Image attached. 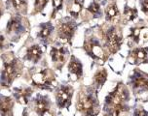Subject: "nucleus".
<instances>
[{"instance_id": "f257e3e1", "label": "nucleus", "mask_w": 148, "mask_h": 116, "mask_svg": "<svg viewBox=\"0 0 148 116\" xmlns=\"http://www.w3.org/2000/svg\"><path fill=\"white\" fill-rule=\"evenodd\" d=\"M128 98V90L122 83H120L115 88V90L107 97L105 109L110 115L120 116L128 110V107L126 105Z\"/></svg>"}, {"instance_id": "f03ea898", "label": "nucleus", "mask_w": 148, "mask_h": 116, "mask_svg": "<svg viewBox=\"0 0 148 116\" xmlns=\"http://www.w3.org/2000/svg\"><path fill=\"white\" fill-rule=\"evenodd\" d=\"M3 55V73H2V81L5 86H10L17 76L20 75L23 69V64L18 59L13 56V53H7Z\"/></svg>"}, {"instance_id": "7ed1b4c3", "label": "nucleus", "mask_w": 148, "mask_h": 116, "mask_svg": "<svg viewBox=\"0 0 148 116\" xmlns=\"http://www.w3.org/2000/svg\"><path fill=\"white\" fill-rule=\"evenodd\" d=\"M77 109L87 116H94L99 111L97 98L91 91L81 92L77 102Z\"/></svg>"}, {"instance_id": "20e7f679", "label": "nucleus", "mask_w": 148, "mask_h": 116, "mask_svg": "<svg viewBox=\"0 0 148 116\" xmlns=\"http://www.w3.org/2000/svg\"><path fill=\"white\" fill-rule=\"evenodd\" d=\"M55 74L50 69H40L37 72L33 73L32 78L33 83L37 86L41 87H49L51 86L55 81Z\"/></svg>"}, {"instance_id": "39448f33", "label": "nucleus", "mask_w": 148, "mask_h": 116, "mask_svg": "<svg viewBox=\"0 0 148 116\" xmlns=\"http://www.w3.org/2000/svg\"><path fill=\"white\" fill-rule=\"evenodd\" d=\"M106 45L111 52H116L122 44V33L116 27H111L105 34Z\"/></svg>"}, {"instance_id": "423d86ee", "label": "nucleus", "mask_w": 148, "mask_h": 116, "mask_svg": "<svg viewBox=\"0 0 148 116\" xmlns=\"http://www.w3.org/2000/svg\"><path fill=\"white\" fill-rule=\"evenodd\" d=\"M25 30L26 23L25 22V20L20 16L13 17L8 22L7 33L10 36H22L25 32Z\"/></svg>"}, {"instance_id": "0eeeda50", "label": "nucleus", "mask_w": 148, "mask_h": 116, "mask_svg": "<svg viewBox=\"0 0 148 116\" xmlns=\"http://www.w3.org/2000/svg\"><path fill=\"white\" fill-rule=\"evenodd\" d=\"M76 25L73 22L66 20V22H60L58 25V35L60 39L70 42L75 33Z\"/></svg>"}, {"instance_id": "6e6552de", "label": "nucleus", "mask_w": 148, "mask_h": 116, "mask_svg": "<svg viewBox=\"0 0 148 116\" xmlns=\"http://www.w3.org/2000/svg\"><path fill=\"white\" fill-rule=\"evenodd\" d=\"M73 94V88L68 85L60 86L57 91V103L60 107H68L71 101V97Z\"/></svg>"}, {"instance_id": "1a4fd4ad", "label": "nucleus", "mask_w": 148, "mask_h": 116, "mask_svg": "<svg viewBox=\"0 0 148 116\" xmlns=\"http://www.w3.org/2000/svg\"><path fill=\"white\" fill-rule=\"evenodd\" d=\"M67 51L65 47H53L51 49V51H50V54H51L52 60L54 62V64L56 65V67L58 69H62V67L64 65L65 61H66L67 58Z\"/></svg>"}, {"instance_id": "9d476101", "label": "nucleus", "mask_w": 148, "mask_h": 116, "mask_svg": "<svg viewBox=\"0 0 148 116\" xmlns=\"http://www.w3.org/2000/svg\"><path fill=\"white\" fill-rule=\"evenodd\" d=\"M85 49L89 55L92 57L97 58V59H103L104 58V51L102 47H100L99 43L95 38L89 39L85 43Z\"/></svg>"}, {"instance_id": "9b49d317", "label": "nucleus", "mask_w": 148, "mask_h": 116, "mask_svg": "<svg viewBox=\"0 0 148 116\" xmlns=\"http://www.w3.org/2000/svg\"><path fill=\"white\" fill-rule=\"evenodd\" d=\"M68 72H69L72 80H77L81 78L82 74H83V68H82V64L78 59L72 56L71 60L68 65Z\"/></svg>"}, {"instance_id": "f8f14e48", "label": "nucleus", "mask_w": 148, "mask_h": 116, "mask_svg": "<svg viewBox=\"0 0 148 116\" xmlns=\"http://www.w3.org/2000/svg\"><path fill=\"white\" fill-rule=\"evenodd\" d=\"M132 83L136 89H145L148 87V76L141 72H136L132 76Z\"/></svg>"}, {"instance_id": "ddd939ff", "label": "nucleus", "mask_w": 148, "mask_h": 116, "mask_svg": "<svg viewBox=\"0 0 148 116\" xmlns=\"http://www.w3.org/2000/svg\"><path fill=\"white\" fill-rule=\"evenodd\" d=\"M42 56V49L38 45H33L26 49V55L25 57V60L31 61L33 63H37L40 60Z\"/></svg>"}, {"instance_id": "4468645a", "label": "nucleus", "mask_w": 148, "mask_h": 116, "mask_svg": "<svg viewBox=\"0 0 148 116\" xmlns=\"http://www.w3.org/2000/svg\"><path fill=\"white\" fill-rule=\"evenodd\" d=\"M14 102L10 97H0V114L11 116Z\"/></svg>"}, {"instance_id": "2eb2a0df", "label": "nucleus", "mask_w": 148, "mask_h": 116, "mask_svg": "<svg viewBox=\"0 0 148 116\" xmlns=\"http://www.w3.org/2000/svg\"><path fill=\"white\" fill-rule=\"evenodd\" d=\"M35 110L39 115L50 110V102L47 97H39L35 102Z\"/></svg>"}, {"instance_id": "dca6fc26", "label": "nucleus", "mask_w": 148, "mask_h": 116, "mask_svg": "<svg viewBox=\"0 0 148 116\" xmlns=\"http://www.w3.org/2000/svg\"><path fill=\"white\" fill-rule=\"evenodd\" d=\"M83 4L79 0H68L67 2V11L73 18H77L80 14Z\"/></svg>"}, {"instance_id": "f3484780", "label": "nucleus", "mask_w": 148, "mask_h": 116, "mask_svg": "<svg viewBox=\"0 0 148 116\" xmlns=\"http://www.w3.org/2000/svg\"><path fill=\"white\" fill-rule=\"evenodd\" d=\"M32 93V90L30 88H23L20 89V90H16L15 93V97L17 99V101L21 104H27L28 102V98Z\"/></svg>"}, {"instance_id": "a211bd4d", "label": "nucleus", "mask_w": 148, "mask_h": 116, "mask_svg": "<svg viewBox=\"0 0 148 116\" xmlns=\"http://www.w3.org/2000/svg\"><path fill=\"white\" fill-rule=\"evenodd\" d=\"M147 34H148V29L146 28H134V29H132L131 38L133 39L136 43H139L142 36H144L145 39H148Z\"/></svg>"}, {"instance_id": "6ab92c4d", "label": "nucleus", "mask_w": 148, "mask_h": 116, "mask_svg": "<svg viewBox=\"0 0 148 116\" xmlns=\"http://www.w3.org/2000/svg\"><path fill=\"white\" fill-rule=\"evenodd\" d=\"M52 32H53V26L51 23H49V22L44 23V24L41 25V29H40V31H39L38 37L42 41H46L47 39L50 38Z\"/></svg>"}, {"instance_id": "aec40b11", "label": "nucleus", "mask_w": 148, "mask_h": 116, "mask_svg": "<svg viewBox=\"0 0 148 116\" xmlns=\"http://www.w3.org/2000/svg\"><path fill=\"white\" fill-rule=\"evenodd\" d=\"M106 78H107V73L104 69H101V70H99V72H97V74L95 75V78H94L96 86L101 87L103 85V83L106 81Z\"/></svg>"}, {"instance_id": "412c9836", "label": "nucleus", "mask_w": 148, "mask_h": 116, "mask_svg": "<svg viewBox=\"0 0 148 116\" xmlns=\"http://www.w3.org/2000/svg\"><path fill=\"white\" fill-rule=\"evenodd\" d=\"M132 56H133L136 63H140L146 59L147 51H146V49H137L132 52Z\"/></svg>"}, {"instance_id": "4be33fe9", "label": "nucleus", "mask_w": 148, "mask_h": 116, "mask_svg": "<svg viewBox=\"0 0 148 116\" xmlns=\"http://www.w3.org/2000/svg\"><path fill=\"white\" fill-rule=\"evenodd\" d=\"M105 15H106V20H111L114 18H116L119 15V10L117 8V5L115 3H112L108 5L106 10H105Z\"/></svg>"}, {"instance_id": "5701e85b", "label": "nucleus", "mask_w": 148, "mask_h": 116, "mask_svg": "<svg viewBox=\"0 0 148 116\" xmlns=\"http://www.w3.org/2000/svg\"><path fill=\"white\" fill-rule=\"evenodd\" d=\"M13 7L17 10L18 12L25 14L27 8V0H11Z\"/></svg>"}, {"instance_id": "b1692460", "label": "nucleus", "mask_w": 148, "mask_h": 116, "mask_svg": "<svg viewBox=\"0 0 148 116\" xmlns=\"http://www.w3.org/2000/svg\"><path fill=\"white\" fill-rule=\"evenodd\" d=\"M88 11L91 13L92 15H94L95 17H99L100 16V6L97 2L94 1L90 4V6L88 7Z\"/></svg>"}, {"instance_id": "393cba45", "label": "nucleus", "mask_w": 148, "mask_h": 116, "mask_svg": "<svg viewBox=\"0 0 148 116\" xmlns=\"http://www.w3.org/2000/svg\"><path fill=\"white\" fill-rule=\"evenodd\" d=\"M137 17L136 9H132V8L127 7L125 9V18L127 20H133Z\"/></svg>"}, {"instance_id": "a878e982", "label": "nucleus", "mask_w": 148, "mask_h": 116, "mask_svg": "<svg viewBox=\"0 0 148 116\" xmlns=\"http://www.w3.org/2000/svg\"><path fill=\"white\" fill-rule=\"evenodd\" d=\"M53 2V13H52V18H54L57 15V13L62 9V4H63V0H52Z\"/></svg>"}, {"instance_id": "bb28decb", "label": "nucleus", "mask_w": 148, "mask_h": 116, "mask_svg": "<svg viewBox=\"0 0 148 116\" xmlns=\"http://www.w3.org/2000/svg\"><path fill=\"white\" fill-rule=\"evenodd\" d=\"M48 2L49 0H35V2H34V12L35 13L41 12Z\"/></svg>"}, {"instance_id": "cd10ccee", "label": "nucleus", "mask_w": 148, "mask_h": 116, "mask_svg": "<svg viewBox=\"0 0 148 116\" xmlns=\"http://www.w3.org/2000/svg\"><path fill=\"white\" fill-rule=\"evenodd\" d=\"M141 7L142 11L148 14V0H141Z\"/></svg>"}, {"instance_id": "c85d7f7f", "label": "nucleus", "mask_w": 148, "mask_h": 116, "mask_svg": "<svg viewBox=\"0 0 148 116\" xmlns=\"http://www.w3.org/2000/svg\"><path fill=\"white\" fill-rule=\"evenodd\" d=\"M136 116H147V112L145 111L144 109H138L136 110V113H134Z\"/></svg>"}, {"instance_id": "c756f323", "label": "nucleus", "mask_w": 148, "mask_h": 116, "mask_svg": "<svg viewBox=\"0 0 148 116\" xmlns=\"http://www.w3.org/2000/svg\"><path fill=\"white\" fill-rule=\"evenodd\" d=\"M5 47V38L0 34V51Z\"/></svg>"}, {"instance_id": "7c9ffc66", "label": "nucleus", "mask_w": 148, "mask_h": 116, "mask_svg": "<svg viewBox=\"0 0 148 116\" xmlns=\"http://www.w3.org/2000/svg\"><path fill=\"white\" fill-rule=\"evenodd\" d=\"M3 3H2L1 1H0V18H1V16L2 14H3V11H4V9H3Z\"/></svg>"}, {"instance_id": "2f4dec72", "label": "nucleus", "mask_w": 148, "mask_h": 116, "mask_svg": "<svg viewBox=\"0 0 148 116\" xmlns=\"http://www.w3.org/2000/svg\"><path fill=\"white\" fill-rule=\"evenodd\" d=\"M82 1H83V0H82Z\"/></svg>"}]
</instances>
